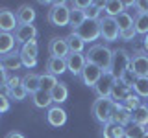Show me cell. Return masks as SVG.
I'll return each mask as SVG.
<instances>
[{"label": "cell", "mask_w": 148, "mask_h": 138, "mask_svg": "<svg viewBox=\"0 0 148 138\" xmlns=\"http://www.w3.org/2000/svg\"><path fill=\"white\" fill-rule=\"evenodd\" d=\"M87 63H92L100 68L102 72L111 70V63H113V50L106 44H95L89 48V52L85 53Z\"/></svg>", "instance_id": "6da1fadb"}, {"label": "cell", "mask_w": 148, "mask_h": 138, "mask_svg": "<svg viewBox=\"0 0 148 138\" xmlns=\"http://www.w3.org/2000/svg\"><path fill=\"white\" fill-rule=\"evenodd\" d=\"M115 101L111 98H96L92 101V107H91V114L100 125L111 122V116H113V110H115Z\"/></svg>", "instance_id": "7a4b0ae2"}, {"label": "cell", "mask_w": 148, "mask_h": 138, "mask_svg": "<svg viewBox=\"0 0 148 138\" xmlns=\"http://www.w3.org/2000/svg\"><path fill=\"white\" fill-rule=\"evenodd\" d=\"M46 18L52 26H58V28L69 26V22H71V6H69V2H54L48 9Z\"/></svg>", "instance_id": "3957f363"}, {"label": "cell", "mask_w": 148, "mask_h": 138, "mask_svg": "<svg viewBox=\"0 0 148 138\" xmlns=\"http://www.w3.org/2000/svg\"><path fill=\"white\" fill-rule=\"evenodd\" d=\"M130 70L135 74V77H146L148 76V53L145 50H133Z\"/></svg>", "instance_id": "277c9868"}, {"label": "cell", "mask_w": 148, "mask_h": 138, "mask_svg": "<svg viewBox=\"0 0 148 138\" xmlns=\"http://www.w3.org/2000/svg\"><path fill=\"white\" fill-rule=\"evenodd\" d=\"M130 61H132V53L124 48L113 50V63H111V72L117 77H120L126 70H130Z\"/></svg>", "instance_id": "5b68a950"}, {"label": "cell", "mask_w": 148, "mask_h": 138, "mask_svg": "<svg viewBox=\"0 0 148 138\" xmlns=\"http://www.w3.org/2000/svg\"><path fill=\"white\" fill-rule=\"evenodd\" d=\"M18 53H21V59H22V66H26V68L37 66V55H39V44H37V39L22 44L21 50H18Z\"/></svg>", "instance_id": "8992f818"}, {"label": "cell", "mask_w": 148, "mask_h": 138, "mask_svg": "<svg viewBox=\"0 0 148 138\" xmlns=\"http://www.w3.org/2000/svg\"><path fill=\"white\" fill-rule=\"evenodd\" d=\"M100 33H102V39L106 43H115V41L120 37V30L117 26V20L111 17H100Z\"/></svg>", "instance_id": "52a82bcc"}, {"label": "cell", "mask_w": 148, "mask_h": 138, "mask_svg": "<svg viewBox=\"0 0 148 138\" xmlns=\"http://www.w3.org/2000/svg\"><path fill=\"white\" fill-rule=\"evenodd\" d=\"M78 35L82 37L83 41L87 43H95V41L102 39V33H100V22L98 20H85L83 24L78 28V30H74Z\"/></svg>", "instance_id": "ba28073f"}, {"label": "cell", "mask_w": 148, "mask_h": 138, "mask_svg": "<svg viewBox=\"0 0 148 138\" xmlns=\"http://www.w3.org/2000/svg\"><path fill=\"white\" fill-rule=\"evenodd\" d=\"M115 81H117V76H115L111 70L102 74L98 83L95 85L96 98H111V90H113V87H115Z\"/></svg>", "instance_id": "9c48e42d"}, {"label": "cell", "mask_w": 148, "mask_h": 138, "mask_svg": "<svg viewBox=\"0 0 148 138\" xmlns=\"http://www.w3.org/2000/svg\"><path fill=\"white\" fill-rule=\"evenodd\" d=\"M37 33H39V30H37L34 24H18L15 28V31H13L17 44H21V46L30 43V41H34V39H37Z\"/></svg>", "instance_id": "30bf717a"}, {"label": "cell", "mask_w": 148, "mask_h": 138, "mask_svg": "<svg viewBox=\"0 0 148 138\" xmlns=\"http://www.w3.org/2000/svg\"><path fill=\"white\" fill-rule=\"evenodd\" d=\"M102 72L96 64H92V63H87L85 64V68H83V72L80 74V79H82V83L85 87H92L95 89V85L98 83V79L102 77Z\"/></svg>", "instance_id": "8fae6325"}, {"label": "cell", "mask_w": 148, "mask_h": 138, "mask_svg": "<svg viewBox=\"0 0 148 138\" xmlns=\"http://www.w3.org/2000/svg\"><path fill=\"white\" fill-rule=\"evenodd\" d=\"M48 52H50V57L67 59V55L71 53V50H69V44H67V41H65V37H54L48 43Z\"/></svg>", "instance_id": "7c38bea8"}, {"label": "cell", "mask_w": 148, "mask_h": 138, "mask_svg": "<svg viewBox=\"0 0 148 138\" xmlns=\"http://www.w3.org/2000/svg\"><path fill=\"white\" fill-rule=\"evenodd\" d=\"M65 61H67V70L72 76H80L87 64V57L85 53H69Z\"/></svg>", "instance_id": "4fadbf2b"}, {"label": "cell", "mask_w": 148, "mask_h": 138, "mask_svg": "<svg viewBox=\"0 0 148 138\" xmlns=\"http://www.w3.org/2000/svg\"><path fill=\"white\" fill-rule=\"evenodd\" d=\"M17 26H18V22H17L15 13L8 7H0V31L13 33Z\"/></svg>", "instance_id": "5bb4252c"}, {"label": "cell", "mask_w": 148, "mask_h": 138, "mask_svg": "<svg viewBox=\"0 0 148 138\" xmlns=\"http://www.w3.org/2000/svg\"><path fill=\"white\" fill-rule=\"evenodd\" d=\"M46 123L52 127H63L67 123V112L59 107V105H54V107L48 109L46 112Z\"/></svg>", "instance_id": "9a60e30c"}, {"label": "cell", "mask_w": 148, "mask_h": 138, "mask_svg": "<svg viewBox=\"0 0 148 138\" xmlns=\"http://www.w3.org/2000/svg\"><path fill=\"white\" fill-rule=\"evenodd\" d=\"M111 122L120 125V127H128L132 123V110L126 109L122 103H117L115 110H113V116H111Z\"/></svg>", "instance_id": "2e32d148"}, {"label": "cell", "mask_w": 148, "mask_h": 138, "mask_svg": "<svg viewBox=\"0 0 148 138\" xmlns=\"http://www.w3.org/2000/svg\"><path fill=\"white\" fill-rule=\"evenodd\" d=\"M0 66H2L6 72L18 70V68L22 66V59H21L18 50H15V52H11V53H8V55H2V57H0Z\"/></svg>", "instance_id": "e0dca14e"}, {"label": "cell", "mask_w": 148, "mask_h": 138, "mask_svg": "<svg viewBox=\"0 0 148 138\" xmlns=\"http://www.w3.org/2000/svg\"><path fill=\"white\" fill-rule=\"evenodd\" d=\"M15 17H17L18 24H34L37 13H35V9L32 7L30 4H22V6L15 11Z\"/></svg>", "instance_id": "ac0fdd59"}, {"label": "cell", "mask_w": 148, "mask_h": 138, "mask_svg": "<svg viewBox=\"0 0 148 138\" xmlns=\"http://www.w3.org/2000/svg\"><path fill=\"white\" fill-rule=\"evenodd\" d=\"M30 96H32V105H34L35 109H50L52 103H54L50 92H45V90H37Z\"/></svg>", "instance_id": "d6986e66"}, {"label": "cell", "mask_w": 148, "mask_h": 138, "mask_svg": "<svg viewBox=\"0 0 148 138\" xmlns=\"http://www.w3.org/2000/svg\"><path fill=\"white\" fill-rule=\"evenodd\" d=\"M15 46H17L15 35H13V33H6V31H0V57L15 52V50H17Z\"/></svg>", "instance_id": "ffe728a7"}, {"label": "cell", "mask_w": 148, "mask_h": 138, "mask_svg": "<svg viewBox=\"0 0 148 138\" xmlns=\"http://www.w3.org/2000/svg\"><path fill=\"white\" fill-rule=\"evenodd\" d=\"M130 94H132V89H130L128 85H124L120 79L115 81V87H113V90H111V99H113L115 103H124V99H126Z\"/></svg>", "instance_id": "44dd1931"}, {"label": "cell", "mask_w": 148, "mask_h": 138, "mask_svg": "<svg viewBox=\"0 0 148 138\" xmlns=\"http://www.w3.org/2000/svg\"><path fill=\"white\" fill-rule=\"evenodd\" d=\"M46 72L52 76H61L63 72H67V61L59 57H48L46 59Z\"/></svg>", "instance_id": "7402d4cb"}, {"label": "cell", "mask_w": 148, "mask_h": 138, "mask_svg": "<svg viewBox=\"0 0 148 138\" xmlns=\"http://www.w3.org/2000/svg\"><path fill=\"white\" fill-rule=\"evenodd\" d=\"M122 11H126V6H124V2H120V0H106V2H104L106 17L117 18Z\"/></svg>", "instance_id": "603a6c76"}, {"label": "cell", "mask_w": 148, "mask_h": 138, "mask_svg": "<svg viewBox=\"0 0 148 138\" xmlns=\"http://www.w3.org/2000/svg\"><path fill=\"white\" fill-rule=\"evenodd\" d=\"M65 41H67V44H69V50H71V53H83L85 41H83L82 37L76 33V31H71V33L65 37Z\"/></svg>", "instance_id": "cb8c5ba5"}, {"label": "cell", "mask_w": 148, "mask_h": 138, "mask_svg": "<svg viewBox=\"0 0 148 138\" xmlns=\"http://www.w3.org/2000/svg\"><path fill=\"white\" fill-rule=\"evenodd\" d=\"M22 87L28 90V94H34V92L41 90V83H39V74L35 72H28L22 76Z\"/></svg>", "instance_id": "d4e9b609"}, {"label": "cell", "mask_w": 148, "mask_h": 138, "mask_svg": "<svg viewBox=\"0 0 148 138\" xmlns=\"http://www.w3.org/2000/svg\"><path fill=\"white\" fill-rule=\"evenodd\" d=\"M102 138H124V127H120L113 122L104 123L102 125Z\"/></svg>", "instance_id": "484cf974"}, {"label": "cell", "mask_w": 148, "mask_h": 138, "mask_svg": "<svg viewBox=\"0 0 148 138\" xmlns=\"http://www.w3.org/2000/svg\"><path fill=\"white\" fill-rule=\"evenodd\" d=\"M132 123H137L141 127L148 125V107L146 105H141L135 110H132Z\"/></svg>", "instance_id": "4316f807"}, {"label": "cell", "mask_w": 148, "mask_h": 138, "mask_svg": "<svg viewBox=\"0 0 148 138\" xmlns=\"http://www.w3.org/2000/svg\"><path fill=\"white\" fill-rule=\"evenodd\" d=\"M50 96H52V101L54 103H63V101H67V98H69V87L65 85V83H61L59 81L58 85L54 87V90L50 92Z\"/></svg>", "instance_id": "83f0119b"}, {"label": "cell", "mask_w": 148, "mask_h": 138, "mask_svg": "<svg viewBox=\"0 0 148 138\" xmlns=\"http://www.w3.org/2000/svg\"><path fill=\"white\" fill-rule=\"evenodd\" d=\"M133 30L137 31V35H148V15H133Z\"/></svg>", "instance_id": "f1b7e54d"}, {"label": "cell", "mask_w": 148, "mask_h": 138, "mask_svg": "<svg viewBox=\"0 0 148 138\" xmlns=\"http://www.w3.org/2000/svg\"><path fill=\"white\" fill-rule=\"evenodd\" d=\"M39 83H41V90H45V92H52L54 90V87L58 85V77L52 76V74H48V72H43V74H39Z\"/></svg>", "instance_id": "f546056e"}, {"label": "cell", "mask_w": 148, "mask_h": 138, "mask_svg": "<svg viewBox=\"0 0 148 138\" xmlns=\"http://www.w3.org/2000/svg\"><path fill=\"white\" fill-rule=\"evenodd\" d=\"M132 92L137 94L141 99L148 98V76L146 77H137L135 83H133V87H132Z\"/></svg>", "instance_id": "4dcf8cb0"}, {"label": "cell", "mask_w": 148, "mask_h": 138, "mask_svg": "<svg viewBox=\"0 0 148 138\" xmlns=\"http://www.w3.org/2000/svg\"><path fill=\"white\" fill-rule=\"evenodd\" d=\"M102 13H104V2H92L85 9V18L87 20H100Z\"/></svg>", "instance_id": "1f68e13d"}, {"label": "cell", "mask_w": 148, "mask_h": 138, "mask_svg": "<svg viewBox=\"0 0 148 138\" xmlns=\"http://www.w3.org/2000/svg\"><path fill=\"white\" fill-rule=\"evenodd\" d=\"M85 11H82V9H76V7H71V22H69V26L74 30H78L83 22H85Z\"/></svg>", "instance_id": "d6a6232c"}, {"label": "cell", "mask_w": 148, "mask_h": 138, "mask_svg": "<svg viewBox=\"0 0 148 138\" xmlns=\"http://www.w3.org/2000/svg\"><path fill=\"white\" fill-rule=\"evenodd\" d=\"M146 131H148L146 127H141L137 123H130L128 127H124V138H143Z\"/></svg>", "instance_id": "836d02e7"}, {"label": "cell", "mask_w": 148, "mask_h": 138, "mask_svg": "<svg viewBox=\"0 0 148 138\" xmlns=\"http://www.w3.org/2000/svg\"><path fill=\"white\" fill-rule=\"evenodd\" d=\"M115 20H117V26H119L120 31L128 30V28H133V17L130 15L128 11H122L117 18H115Z\"/></svg>", "instance_id": "e575fe53"}, {"label": "cell", "mask_w": 148, "mask_h": 138, "mask_svg": "<svg viewBox=\"0 0 148 138\" xmlns=\"http://www.w3.org/2000/svg\"><path fill=\"white\" fill-rule=\"evenodd\" d=\"M8 96H9V99L11 101H22V99H26V96H28V90L22 87V83L18 87H15L13 90H9L8 92Z\"/></svg>", "instance_id": "d590c367"}, {"label": "cell", "mask_w": 148, "mask_h": 138, "mask_svg": "<svg viewBox=\"0 0 148 138\" xmlns=\"http://www.w3.org/2000/svg\"><path fill=\"white\" fill-rule=\"evenodd\" d=\"M122 105H124L126 109H130V110H135L137 107H141V105H143V99L139 98L137 94H133V92H132V94H130L128 98L124 99V103H122Z\"/></svg>", "instance_id": "8d00e7d4"}, {"label": "cell", "mask_w": 148, "mask_h": 138, "mask_svg": "<svg viewBox=\"0 0 148 138\" xmlns=\"http://www.w3.org/2000/svg\"><path fill=\"white\" fill-rule=\"evenodd\" d=\"M117 79H120V81L124 83V85H128L130 89H132V87H133V83H135V79H137V77H135V74H133L132 70H126V72H124V74H122V76H120V77H117Z\"/></svg>", "instance_id": "74e56055"}, {"label": "cell", "mask_w": 148, "mask_h": 138, "mask_svg": "<svg viewBox=\"0 0 148 138\" xmlns=\"http://www.w3.org/2000/svg\"><path fill=\"white\" fill-rule=\"evenodd\" d=\"M9 103H11L9 96L6 94V92L0 90V114H2V112H8V110H9Z\"/></svg>", "instance_id": "f35d334b"}, {"label": "cell", "mask_w": 148, "mask_h": 138, "mask_svg": "<svg viewBox=\"0 0 148 138\" xmlns=\"http://www.w3.org/2000/svg\"><path fill=\"white\" fill-rule=\"evenodd\" d=\"M148 15V0H137L135 2V15Z\"/></svg>", "instance_id": "ab89813d"}, {"label": "cell", "mask_w": 148, "mask_h": 138, "mask_svg": "<svg viewBox=\"0 0 148 138\" xmlns=\"http://www.w3.org/2000/svg\"><path fill=\"white\" fill-rule=\"evenodd\" d=\"M135 35H137V31L133 30V28H128V30L120 31V37H119V39L120 41H133V39H135Z\"/></svg>", "instance_id": "60d3db41"}, {"label": "cell", "mask_w": 148, "mask_h": 138, "mask_svg": "<svg viewBox=\"0 0 148 138\" xmlns=\"http://www.w3.org/2000/svg\"><path fill=\"white\" fill-rule=\"evenodd\" d=\"M8 79H9L8 72L4 70L2 66H0V87H2V89H4V87H6V83H8Z\"/></svg>", "instance_id": "b9f144b4"}, {"label": "cell", "mask_w": 148, "mask_h": 138, "mask_svg": "<svg viewBox=\"0 0 148 138\" xmlns=\"http://www.w3.org/2000/svg\"><path fill=\"white\" fill-rule=\"evenodd\" d=\"M6 138H26V136L22 135L21 131H9L8 135H6Z\"/></svg>", "instance_id": "7bdbcfd3"}, {"label": "cell", "mask_w": 148, "mask_h": 138, "mask_svg": "<svg viewBox=\"0 0 148 138\" xmlns=\"http://www.w3.org/2000/svg\"><path fill=\"white\" fill-rule=\"evenodd\" d=\"M143 46H145L143 50H145V52L148 53V35H145V39H143Z\"/></svg>", "instance_id": "ee69618b"}, {"label": "cell", "mask_w": 148, "mask_h": 138, "mask_svg": "<svg viewBox=\"0 0 148 138\" xmlns=\"http://www.w3.org/2000/svg\"><path fill=\"white\" fill-rule=\"evenodd\" d=\"M143 138H148V131H146V133H145V136H143Z\"/></svg>", "instance_id": "f6af8a7d"}, {"label": "cell", "mask_w": 148, "mask_h": 138, "mask_svg": "<svg viewBox=\"0 0 148 138\" xmlns=\"http://www.w3.org/2000/svg\"><path fill=\"white\" fill-rule=\"evenodd\" d=\"M146 107H148V105H146Z\"/></svg>", "instance_id": "bcb514c9"}]
</instances>
